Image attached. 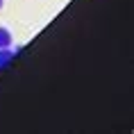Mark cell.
I'll return each instance as SVG.
<instances>
[{"mask_svg": "<svg viewBox=\"0 0 134 134\" xmlns=\"http://www.w3.org/2000/svg\"><path fill=\"white\" fill-rule=\"evenodd\" d=\"M12 46V34L7 27H0V48H9Z\"/></svg>", "mask_w": 134, "mask_h": 134, "instance_id": "cell-2", "label": "cell"}, {"mask_svg": "<svg viewBox=\"0 0 134 134\" xmlns=\"http://www.w3.org/2000/svg\"><path fill=\"white\" fill-rule=\"evenodd\" d=\"M14 59V50H9V48H0V68H5L9 62Z\"/></svg>", "mask_w": 134, "mask_h": 134, "instance_id": "cell-1", "label": "cell"}, {"mask_svg": "<svg viewBox=\"0 0 134 134\" xmlns=\"http://www.w3.org/2000/svg\"><path fill=\"white\" fill-rule=\"evenodd\" d=\"M0 7H2V0H0Z\"/></svg>", "mask_w": 134, "mask_h": 134, "instance_id": "cell-3", "label": "cell"}]
</instances>
